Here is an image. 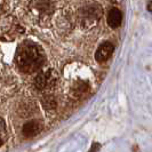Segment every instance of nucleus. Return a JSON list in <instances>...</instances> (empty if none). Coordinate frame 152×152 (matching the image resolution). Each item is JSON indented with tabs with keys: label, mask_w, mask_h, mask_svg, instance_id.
<instances>
[{
	"label": "nucleus",
	"mask_w": 152,
	"mask_h": 152,
	"mask_svg": "<svg viewBox=\"0 0 152 152\" xmlns=\"http://www.w3.org/2000/svg\"><path fill=\"white\" fill-rule=\"evenodd\" d=\"M42 130V124L38 120H30L23 126L22 133L25 137H33Z\"/></svg>",
	"instance_id": "6"
},
{
	"label": "nucleus",
	"mask_w": 152,
	"mask_h": 152,
	"mask_svg": "<svg viewBox=\"0 0 152 152\" xmlns=\"http://www.w3.org/2000/svg\"><path fill=\"white\" fill-rule=\"evenodd\" d=\"M58 80V75L53 69H48L46 71H41L34 78V85L40 91L52 89L55 87Z\"/></svg>",
	"instance_id": "3"
},
{
	"label": "nucleus",
	"mask_w": 152,
	"mask_h": 152,
	"mask_svg": "<svg viewBox=\"0 0 152 152\" xmlns=\"http://www.w3.org/2000/svg\"><path fill=\"white\" fill-rule=\"evenodd\" d=\"M2 145V141H1V138H0V146Z\"/></svg>",
	"instance_id": "11"
},
{
	"label": "nucleus",
	"mask_w": 152,
	"mask_h": 152,
	"mask_svg": "<svg viewBox=\"0 0 152 152\" xmlns=\"http://www.w3.org/2000/svg\"><path fill=\"white\" fill-rule=\"evenodd\" d=\"M113 50H114V46L112 45L111 42H109V41L103 42V44L97 48V50H96V54H95L96 61L99 62V63H103V62L107 61V60L111 57Z\"/></svg>",
	"instance_id": "5"
},
{
	"label": "nucleus",
	"mask_w": 152,
	"mask_h": 152,
	"mask_svg": "<svg viewBox=\"0 0 152 152\" xmlns=\"http://www.w3.org/2000/svg\"><path fill=\"white\" fill-rule=\"evenodd\" d=\"M146 7H148V10H149L150 13H152V0H150V1L148 2V6H146Z\"/></svg>",
	"instance_id": "10"
},
{
	"label": "nucleus",
	"mask_w": 152,
	"mask_h": 152,
	"mask_svg": "<svg viewBox=\"0 0 152 152\" xmlns=\"http://www.w3.org/2000/svg\"><path fill=\"white\" fill-rule=\"evenodd\" d=\"M102 8L97 4H88L84 6L83 8L79 9V14H78V20L83 25H91L94 23H96L99 18L102 17Z\"/></svg>",
	"instance_id": "2"
},
{
	"label": "nucleus",
	"mask_w": 152,
	"mask_h": 152,
	"mask_svg": "<svg viewBox=\"0 0 152 152\" xmlns=\"http://www.w3.org/2000/svg\"><path fill=\"white\" fill-rule=\"evenodd\" d=\"M42 103H44V107H45L46 109H54V107H56V102H55V99H54L52 96L46 97Z\"/></svg>",
	"instance_id": "8"
},
{
	"label": "nucleus",
	"mask_w": 152,
	"mask_h": 152,
	"mask_svg": "<svg viewBox=\"0 0 152 152\" xmlns=\"http://www.w3.org/2000/svg\"><path fill=\"white\" fill-rule=\"evenodd\" d=\"M45 62V55L37 45L25 42L20 46L16 54V63L21 71L32 73L38 71Z\"/></svg>",
	"instance_id": "1"
},
{
	"label": "nucleus",
	"mask_w": 152,
	"mask_h": 152,
	"mask_svg": "<svg viewBox=\"0 0 152 152\" xmlns=\"http://www.w3.org/2000/svg\"><path fill=\"white\" fill-rule=\"evenodd\" d=\"M6 130V126H5V121L0 118V133H5Z\"/></svg>",
	"instance_id": "9"
},
{
	"label": "nucleus",
	"mask_w": 152,
	"mask_h": 152,
	"mask_svg": "<svg viewBox=\"0 0 152 152\" xmlns=\"http://www.w3.org/2000/svg\"><path fill=\"white\" fill-rule=\"evenodd\" d=\"M31 8L39 16H48L53 13L54 4L52 0H32Z\"/></svg>",
	"instance_id": "4"
},
{
	"label": "nucleus",
	"mask_w": 152,
	"mask_h": 152,
	"mask_svg": "<svg viewBox=\"0 0 152 152\" xmlns=\"http://www.w3.org/2000/svg\"><path fill=\"white\" fill-rule=\"evenodd\" d=\"M107 24L112 28V29H115L118 28L120 24H121L122 21V15L121 12L118 9V8H111L107 13Z\"/></svg>",
	"instance_id": "7"
}]
</instances>
